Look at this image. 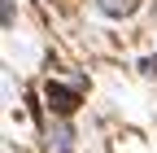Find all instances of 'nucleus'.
Masks as SVG:
<instances>
[{"label": "nucleus", "mask_w": 157, "mask_h": 153, "mask_svg": "<svg viewBox=\"0 0 157 153\" xmlns=\"http://www.w3.org/2000/svg\"><path fill=\"white\" fill-rule=\"evenodd\" d=\"M44 96H48V105H52L57 114H74V109H78V92H74V88L48 83V88H44Z\"/></svg>", "instance_id": "1"}, {"label": "nucleus", "mask_w": 157, "mask_h": 153, "mask_svg": "<svg viewBox=\"0 0 157 153\" xmlns=\"http://www.w3.org/2000/svg\"><path fill=\"white\" fill-rule=\"evenodd\" d=\"M101 9H105L109 18H127V13L135 9V0H101Z\"/></svg>", "instance_id": "2"}, {"label": "nucleus", "mask_w": 157, "mask_h": 153, "mask_svg": "<svg viewBox=\"0 0 157 153\" xmlns=\"http://www.w3.org/2000/svg\"><path fill=\"white\" fill-rule=\"evenodd\" d=\"M52 140H57V149H61V153H66V149H70V127H61V131H57V136H52Z\"/></svg>", "instance_id": "3"}, {"label": "nucleus", "mask_w": 157, "mask_h": 153, "mask_svg": "<svg viewBox=\"0 0 157 153\" xmlns=\"http://www.w3.org/2000/svg\"><path fill=\"white\" fill-rule=\"evenodd\" d=\"M148 70H153V74H157V57H153V61H148Z\"/></svg>", "instance_id": "4"}]
</instances>
